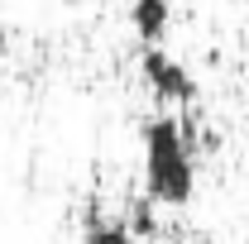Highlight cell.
<instances>
[{
  "label": "cell",
  "mask_w": 249,
  "mask_h": 244,
  "mask_svg": "<svg viewBox=\"0 0 249 244\" xmlns=\"http://www.w3.org/2000/svg\"><path fill=\"white\" fill-rule=\"evenodd\" d=\"M154 196H149V192H144V201H134V206H129V215H124V225H129V235H154L158 230V220H154Z\"/></svg>",
  "instance_id": "5"
},
{
  "label": "cell",
  "mask_w": 249,
  "mask_h": 244,
  "mask_svg": "<svg viewBox=\"0 0 249 244\" xmlns=\"http://www.w3.org/2000/svg\"><path fill=\"white\" fill-rule=\"evenodd\" d=\"M82 244H134V235H129L124 215H110V220H91Z\"/></svg>",
  "instance_id": "4"
},
{
  "label": "cell",
  "mask_w": 249,
  "mask_h": 244,
  "mask_svg": "<svg viewBox=\"0 0 249 244\" xmlns=\"http://www.w3.org/2000/svg\"><path fill=\"white\" fill-rule=\"evenodd\" d=\"M144 192L158 206H187L196 192L192 139H187L182 120H173V115H154L144 124Z\"/></svg>",
  "instance_id": "1"
},
{
  "label": "cell",
  "mask_w": 249,
  "mask_h": 244,
  "mask_svg": "<svg viewBox=\"0 0 249 244\" xmlns=\"http://www.w3.org/2000/svg\"><path fill=\"white\" fill-rule=\"evenodd\" d=\"M139 72H144V87L154 91V101H163V105H192V101H196V82H192V72H187L178 58H168L158 43L144 48Z\"/></svg>",
  "instance_id": "2"
},
{
  "label": "cell",
  "mask_w": 249,
  "mask_h": 244,
  "mask_svg": "<svg viewBox=\"0 0 249 244\" xmlns=\"http://www.w3.org/2000/svg\"><path fill=\"white\" fill-rule=\"evenodd\" d=\"M173 24V5L168 0H129V29L144 43H163Z\"/></svg>",
  "instance_id": "3"
}]
</instances>
